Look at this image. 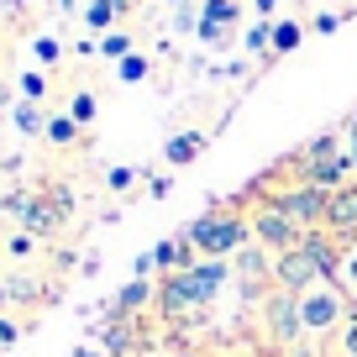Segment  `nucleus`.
<instances>
[{"mask_svg":"<svg viewBox=\"0 0 357 357\" xmlns=\"http://www.w3.org/2000/svg\"><path fill=\"white\" fill-rule=\"evenodd\" d=\"M184 236H190V247L200 257H236L252 242V221L236 215V211H205V215H195V221L184 226Z\"/></svg>","mask_w":357,"mask_h":357,"instance_id":"nucleus-1","label":"nucleus"},{"mask_svg":"<svg viewBox=\"0 0 357 357\" xmlns=\"http://www.w3.org/2000/svg\"><path fill=\"white\" fill-rule=\"evenodd\" d=\"M300 315H305V336H331V331H342V326L352 321L342 284H315V289H305Z\"/></svg>","mask_w":357,"mask_h":357,"instance_id":"nucleus-2","label":"nucleus"},{"mask_svg":"<svg viewBox=\"0 0 357 357\" xmlns=\"http://www.w3.org/2000/svg\"><path fill=\"white\" fill-rule=\"evenodd\" d=\"M326 195H331V190H315V184H305V178H300V184H289V190H273V195H268V205L284 211L300 231H315V226H326Z\"/></svg>","mask_w":357,"mask_h":357,"instance_id":"nucleus-3","label":"nucleus"},{"mask_svg":"<svg viewBox=\"0 0 357 357\" xmlns=\"http://www.w3.org/2000/svg\"><path fill=\"white\" fill-rule=\"evenodd\" d=\"M263 321H268V336H273V347H300L305 336V315H300V294L289 289H268L263 294Z\"/></svg>","mask_w":357,"mask_h":357,"instance_id":"nucleus-4","label":"nucleus"},{"mask_svg":"<svg viewBox=\"0 0 357 357\" xmlns=\"http://www.w3.org/2000/svg\"><path fill=\"white\" fill-rule=\"evenodd\" d=\"M300 236H305V231H300V226H294L284 211H273L268 200H257V205H252V242H263L273 257L289 252V247H300Z\"/></svg>","mask_w":357,"mask_h":357,"instance_id":"nucleus-5","label":"nucleus"},{"mask_svg":"<svg viewBox=\"0 0 357 357\" xmlns=\"http://www.w3.org/2000/svg\"><path fill=\"white\" fill-rule=\"evenodd\" d=\"M315 284H326V279H321V268H315V257L305 252V247H289V252L273 257V289L305 294V289H315Z\"/></svg>","mask_w":357,"mask_h":357,"instance_id":"nucleus-6","label":"nucleus"},{"mask_svg":"<svg viewBox=\"0 0 357 357\" xmlns=\"http://www.w3.org/2000/svg\"><path fill=\"white\" fill-rule=\"evenodd\" d=\"M226 279H231V263H226V257H200L195 268H184V284H190V294H195L200 310L226 289Z\"/></svg>","mask_w":357,"mask_h":357,"instance_id":"nucleus-7","label":"nucleus"},{"mask_svg":"<svg viewBox=\"0 0 357 357\" xmlns=\"http://www.w3.org/2000/svg\"><path fill=\"white\" fill-rule=\"evenodd\" d=\"M326 226H331L336 236H352L357 231V178L326 195Z\"/></svg>","mask_w":357,"mask_h":357,"instance_id":"nucleus-8","label":"nucleus"},{"mask_svg":"<svg viewBox=\"0 0 357 357\" xmlns=\"http://www.w3.org/2000/svg\"><path fill=\"white\" fill-rule=\"evenodd\" d=\"M63 221H68V211L53 200V195H32V205H26V215H22V226L37 236V242H43V236H53Z\"/></svg>","mask_w":357,"mask_h":357,"instance_id":"nucleus-9","label":"nucleus"},{"mask_svg":"<svg viewBox=\"0 0 357 357\" xmlns=\"http://www.w3.org/2000/svg\"><path fill=\"white\" fill-rule=\"evenodd\" d=\"M153 310L163 315V321H174V315H184V310H200V305H195V294H190V284H184V273H163Z\"/></svg>","mask_w":357,"mask_h":357,"instance_id":"nucleus-10","label":"nucleus"},{"mask_svg":"<svg viewBox=\"0 0 357 357\" xmlns=\"http://www.w3.org/2000/svg\"><path fill=\"white\" fill-rule=\"evenodd\" d=\"M153 300H158V284H153V279H126L121 289H116V300H111V315L137 321V315H142Z\"/></svg>","mask_w":357,"mask_h":357,"instance_id":"nucleus-11","label":"nucleus"},{"mask_svg":"<svg viewBox=\"0 0 357 357\" xmlns=\"http://www.w3.org/2000/svg\"><path fill=\"white\" fill-rule=\"evenodd\" d=\"M236 279H242V289L247 284H268V289H273V257H268L263 242H247L242 252H236Z\"/></svg>","mask_w":357,"mask_h":357,"instance_id":"nucleus-12","label":"nucleus"},{"mask_svg":"<svg viewBox=\"0 0 357 357\" xmlns=\"http://www.w3.org/2000/svg\"><path fill=\"white\" fill-rule=\"evenodd\" d=\"M300 247L315 257V268H321V279H326V284L342 279V263H347V257L331 247V236H321V226H315V231H305V236H300Z\"/></svg>","mask_w":357,"mask_h":357,"instance_id":"nucleus-13","label":"nucleus"},{"mask_svg":"<svg viewBox=\"0 0 357 357\" xmlns=\"http://www.w3.org/2000/svg\"><path fill=\"white\" fill-rule=\"evenodd\" d=\"M205 147H211V137H205V132H174V137L163 142V163H168V168H190Z\"/></svg>","mask_w":357,"mask_h":357,"instance_id":"nucleus-14","label":"nucleus"},{"mask_svg":"<svg viewBox=\"0 0 357 357\" xmlns=\"http://www.w3.org/2000/svg\"><path fill=\"white\" fill-rule=\"evenodd\" d=\"M100 342H105V357H132L137 352V321H121V315H116L100 331Z\"/></svg>","mask_w":357,"mask_h":357,"instance_id":"nucleus-15","label":"nucleus"},{"mask_svg":"<svg viewBox=\"0 0 357 357\" xmlns=\"http://www.w3.org/2000/svg\"><path fill=\"white\" fill-rule=\"evenodd\" d=\"M126 6H132V0H89V6H84V26H89V32H116V16H121L126 11Z\"/></svg>","mask_w":357,"mask_h":357,"instance_id":"nucleus-16","label":"nucleus"},{"mask_svg":"<svg viewBox=\"0 0 357 357\" xmlns=\"http://www.w3.org/2000/svg\"><path fill=\"white\" fill-rule=\"evenodd\" d=\"M11 126L22 137H47V116H43V105H32V100H16L11 105Z\"/></svg>","mask_w":357,"mask_h":357,"instance_id":"nucleus-17","label":"nucleus"},{"mask_svg":"<svg viewBox=\"0 0 357 357\" xmlns=\"http://www.w3.org/2000/svg\"><path fill=\"white\" fill-rule=\"evenodd\" d=\"M236 16H242V6H236V0H205V6H200V22H205V26H226V32H231Z\"/></svg>","mask_w":357,"mask_h":357,"instance_id":"nucleus-18","label":"nucleus"},{"mask_svg":"<svg viewBox=\"0 0 357 357\" xmlns=\"http://www.w3.org/2000/svg\"><path fill=\"white\" fill-rule=\"evenodd\" d=\"M79 132H84V126H79L68 111H63V116H47V142H53V147H74Z\"/></svg>","mask_w":357,"mask_h":357,"instance_id":"nucleus-19","label":"nucleus"},{"mask_svg":"<svg viewBox=\"0 0 357 357\" xmlns=\"http://www.w3.org/2000/svg\"><path fill=\"white\" fill-rule=\"evenodd\" d=\"M305 43V22H273V53H294V47Z\"/></svg>","mask_w":357,"mask_h":357,"instance_id":"nucleus-20","label":"nucleus"},{"mask_svg":"<svg viewBox=\"0 0 357 357\" xmlns=\"http://www.w3.org/2000/svg\"><path fill=\"white\" fill-rule=\"evenodd\" d=\"M100 58H111V63H121V58H132V32H105L100 43Z\"/></svg>","mask_w":357,"mask_h":357,"instance_id":"nucleus-21","label":"nucleus"},{"mask_svg":"<svg viewBox=\"0 0 357 357\" xmlns=\"http://www.w3.org/2000/svg\"><path fill=\"white\" fill-rule=\"evenodd\" d=\"M16 84H22V100H32V105H43V100H47V74H43V68H26Z\"/></svg>","mask_w":357,"mask_h":357,"instance_id":"nucleus-22","label":"nucleus"},{"mask_svg":"<svg viewBox=\"0 0 357 357\" xmlns=\"http://www.w3.org/2000/svg\"><path fill=\"white\" fill-rule=\"evenodd\" d=\"M68 116H74L79 126H89V121H95V116H100V100H95L89 89H79L74 100H68Z\"/></svg>","mask_w":357,"mask_h":357,"instance_id":"nucleus-23","label":"nucleus"},{"mask_svg":"<svg viewBox=\"0 0 357 357\" xmlns=\"http://www.w3.org/2000/svg\"><path fill=\"white\" fill-rule=\"evenodd\" d=\"M247 53H273V22H252L247 26Z\"/></svg>","mask_w":357,"mask_h":357,"instance_id":"nucleus-24","label":"nucleus"},{"mask_svg":"<svg viewBox=\"0 0 357 357\" xmlns=\"http://www.w3.org/2000/svg\"><path fill=\"white\" fill-rule=\"evenodd\" d=\"M116 74H121V84H142V79L153 74V63H147L142 53H132V58H121V68H116Z\"/></svg>","mask_w":357,"mask_h":357,"instance_id":"nucleus-25","label":"nucleus"},{"mask_svg":"<svg viewBox=\"0 0 357 357\" xmlns=\"http://www.w3.org/2000/svg\"><path fill=\"white\" fill-rule=\"evenodd\" d=\"M105 184H111L116 195H121V190H132V184H137V168H121V163H116V168H105Z\"/></svg>","mask_w":357,"mask_h":357,"instance_id":"nucleus-26","label":"nucleus"},{"mask_svg":"<svg viewBox=\"0 0 357 357\" xmlns=\"http://www.w3.org/2000/svg\"><path fill=\"white\" fill-rule=\"evenodd\" d=\"M32 53H37V63H58V37H32Z\"/></svg>","mask_w":357,"mask_h":357,"instance_id":"nucleus-27","label":"nucleus"},{"mask_svg":"<svg viewBox=\"0 0 357 357\" xmlns=\"http://www.w3.org/2000/svg\"><path fill=\"white\" fill-rule=\"evenodd\" d=\"M336 342H342V357H357V310H352V321L336 331Z\"/></svg>","mask_w":357,"mask_h":357,"instance_id":"nucleus-28","label":"nucleus"},{"mask_svg":"<svg viewBox=\"0 0 357 357\" xmlns=\"http://www.w3.org/2000/svg\"><path fill=\"white\" fill-rule=\"evenodd\" d=\"M6 252H16V257H32V252H37V236H32V231H16L11 242H6Z\"/></svg>","mask_w":357,"mask_h":357,"instance_id":"nucleus-29","label":"nucleus"},{"mask_svg":"<svg viewBox=\"0 0 357 357\" xmlns=\"http://www.w3.org/2000/svg\"><path fill=\"white\" fill-rule=\"evenodd\" d=\"M147 195H153V200H168V195H174V178H168V174H153V178H147Z\"/></svg>","mask_w":357,"mask_h":357,"instance_id":"nucleus-30","label":"nucleus"},{"mask_svg":"<svg viewBox=\"0 0 357 357\" xmlns=\"http://www.w3.org/2000/svg\"><path fill=\"white\" fill-rule=\"evenodd\" d=\"M336 26H342V16H336V11H321V16H315V22H310V32H321V37H331V32H336Z\"/></svg>","mask_w":357,"mask_h":357,"instance_id":"nucleus-31","label":"nucleus"},{"mask_svg":"<svg viewBox=\"0 0 357 357\" xmlns=\"http://www.w3.org/2000/svg\"><path fill=\"white\" fill-rule=\"evenodd\" d=\"M174 26H178V32H190V26H200V11H195V6H178V11H174Z\"/></svg>","mask_w":357,"mask_h":357,"instance_id":"nucleus-32","label":"nucleus"},{"mask_svg":"<svg viewBox=\"0 0 357 357\" xmlns=\"http://www.w3.org/2000/svg\"><path fill=\"white\" fill-rule=\"evenodd\" d=\"M347 158H352V174H357V111H352V121H347Z\"/></svg>","mask_w":357,"mask_h":357,"instance_id":"nucleus-33","label":"nucleus"},{"mask_svg":"<svg viewBox=\"0 0 357 357\" xmlns=\"http://www.w3.org/2000/svg\"><path fill=\"white\" fill-rule=\"evenodd\" d=\"M16 336H22V326H16V321H0V347H16Z\"/></svg>","mask_w":357,"mask_h":357,"instance_id":"nucleus-34","label":"nucleus"},{"mask_svg":"<svg viewBox=\"0 0 357 357\" xmlns=\"http://www.w3.org/2000/svg\"><path fill=\"white\" fill-rule=\"evenodd\" d=\"M342 279L357 289V252H347V263H342Z\"/></svg>","mask_w":357,"mask_h":357,"instance_id":"nucleus-35","label":"nucleus"},{"mask_svg":"<svg viewBox=\"0 0 357 357\" xmlns=\"http://www.w3.org/2000/svg\"><path fill=\"white\" fill-rule=\"evenodd\" d=\"M257 6V16H263V22H273V11H279V0H252Z\"/></svg>","mask_w":357,"mask_h":357,"instance_id":"nucleus-36","label":"nucleus"},{"mask_svg":"<svg viewBox=\"0 0 357 357\" xmlns=\"http://www.w3.org/2000/svg\"><path fill=\"white\" fill-rule=\"evenodd\" d=\"M74 357H105V352H95V347H74Z\"/></svg>","mask_w":357,"mask_h":357,"instance_id":"nucleus-37","label":"nucleus"},{"mask_svg":"<svg viewBox=\"0 0 357 357\" xmlns=\"http://www.w3.org/2000/svg\"><path fill=\"white\" fill-rule=\"evenodd\" d=\"M6 300H11V284H6V279H0V305H6Z\"/></svg>","mask_w":357,"mask_h":357,"instance_id":"nucleus-38","label":"nucleus"},{"mask_svg":"<svg viewBox=\"0 0 357 357\" xmlns=\"http://www.w3.org/2000/svg\"><path fill=\"white\" fill-rule=\"evenodd\" d=\"M168 6H184V0H168Z\"/></svg>","mask_w":357,"mask_h":357,"instance_id":"nucleus-39","label":"nucleus"},{"mask_svg":"<svg viewBox=\"0 0 357 357\" xmlns=\"http://www.w3.org/2000/svg\"><path fill=\"white\" fill-rule=\"evenodd\" d=\"M184 357H200V352H184Z\"/></svg>","mask_w":357,"mask_h":357,"instance_id":"nucleus-40","label":"nucleus"}]
</instances>
